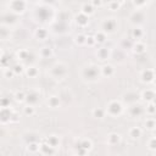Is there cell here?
Wrapping results in <instances>:
<instances>
[{"label": "cell", "mask_w": 156, "mask_h": 156, "mask_svg": "<svg viewBox=\"0 0 156 156\" xmlns=\"http://www.w3.org/2000/svg\"><path fill=\"white\" fill-rule=\"evenodd\" d=\"M100 76V67L95 63H89L82 69V77L88 82H95L99 79Z\"/></svg>", "instance_id": "cell-1"}, {"label": "cell", "mask_w": 156, "mask_h": 156, "mask_svg": "<svg viewBox=\"0 0 156 156\" xmlns=\"http://www.w3.org/2000/svg\"><path fill=\"white\" fill-rule=\"evenodd\" d=\"M50 74L52 78L55 79H63L67 74H68V69H67V66L62 62H57L55 63L51 69H50Z\"/></svg>", "instance_id": "cell-2"}, {"label": "cell", "mask_w": 156, "mask_h": 156, "mask_svg": "<svg viewBox=\"0 0 156 156\" xmlns=\"http://www.w3.org/2000/svg\"><path fill=\"white\" fill-rule=\"evenodd\" d=\"M51 11H52V9L49 7L48 5H40V6H38V7L35 9V11H34L35 18H37L38 21H40V22H46V21L50 18L49 13H50Z\"/></svg>", "instance_id": "cell-3"}, {"label": "cell", "mask_w": 156, "mask_h": 156, "mask_svg": "<svg viewBox=\"0 0 156 156\" xmlns=\"http://www.w3.org/2000/svg\"><path fill=\"white\" fill-rule=\"evenodd\" d=\"M105 111H106L110 116L117 117V116H119V115L123 112V105H122L119 101H117V100H112V101H110V102L107 104V107H106Z\"/></svg>", "instance_id": "cell-4"}, {"label": "cell", "mask_w": 156, "mask_h": 156, "mask_svg": "<svg viewBox=\"0 0 156 156\" xmlns=\"http://www.w3.org/2000/svg\"><path fill=\"white\" fill-rule=\"evenodd\" d=\"M26 6H27L26 0H12L10 2V9L15 13H23L26 10Z\"/></svg>", "instance_id": "cell-5"}, {"label": "cell", "mask_w": 156, "mask_h": 156, "mask_svg": "<svg viewBox=\"0 0 156 156\" xmlns=\"http://www.w3.org/2000/svg\"><path fill=\"white\" fill-rule=\"evenodd\" d=\"M101 29L105 33H113L117 29V22L115 18H106L101 23Z\"/></svg>", "instance_id": "cell-6"}, {"label": "cell", "mask_w": 156, "mask_h": 156, "mask_svg": "<svg viewBox=\"0 0 156 156\" xmlns=\"http://www.w3.org/2000/svg\"><path fill=\"white\" fill-rule=\"evenodd\" d=\"M91 146H93V144H91V141L89 139H80L77 143V149H78L77 152L84 155V154L88 152V150L91 149Z\"/></svg>", "instance_id": "cell-7"}, {"label": "cell", "mask_w": 156, "mask_h": 156, "mask_svg": "<svg viewBox=\"0 0 156 156\" xmlns=\"http://www.w3.org/2000/svg\"><path fill=\"white\" fill-rule=\"evenodd\" d=\"M11 116H12V110L9 107H0V122L2 124H6L11 122Z\"/></svg>", "instance_id": "cell-8"}, {"label": "cell", "mask_w": 156, "mask_h": 156, "mask_svg": "<svg viewBox=\"0 0 156 156\" xmlns=\"http://www.w3.org/2000/svg\"><path fill=\"white\" fill-rule=\"evenodd\" d=\"M24 101H27L28 105H33L34 106L39 101V93L37 90H34V89L29 90L28 93H26V100Z\"/></svg>", "instance_id": "cell-9"}, {"label": "cell", "mask_w": 156, "mask_h": 156, "mask_svg": "<svg viewBox=\"0 0 156 156\" xmlns=\"http://www.w3.org/2000/svg\"><path fill=\"white\" fill-rule=\"evenodd\" d=\"M100 73H101V76L110 78L115 74V67L110 63H105L102 67H100Z\"/></svg>", "instance_id": "cell-10"}, {"label": "cell", "mask_w": 156, "mask_h": 156, "mask_svg": "<svg viewBox=\"0 0 156 156\" xmlns=\"http://www.w3.org/2000/svg\"><path fill=\"white\" fill-rule=\"evenodd\" d=\"M96 56L100 61H106L111 56V51L108 48H99L96 50Z\"/></svg>", "instance_id": "cell-11"}, {"label": "cell", "mask_w": 156, "mask_h": 156, "mask_svg": "<svg viewBox=\"0 0 156 156\" xmlns=\"http://www.w3.org/2000/svg\"><path fill=\"white\" fill-rule=\"evenodd\" d=\"M154 78H155V73H154V69H150V68H146L141 72V80L144 83H151L154 82Z\"/></svg>", "instance_id": "cell-12"}, {"label": "cell", "mask_w": 156, "mask_h": 156, "mask_svg": "<svg viewBox=\"0 0 156 156\" xmlns=\"http://www.w3.org/2000/svg\"><path fill=\"white\" fill-rule=\"evenodd\" d=\"M74 21H76V23H77L79 27H85V26L89 23V16H87V15L83 13V12H79L78 15H76Z\"/></svg>", "instance_id": "cell-13"}, {"label": "cell", "mask_w": 156, "mask_h": 156, "mask_svg": "<svg viewBox=\"0 0 156 156\" xmlns=\"http://www.w3.org/2000/svg\"><path fill=\"white\" fill-rule=\"evenodd\" d=\"M140 98H141L144 101H146V102L154 101V99H155V91H154V89H149V88L145 89V90L141 93Z\"/></svg>", "instance_id": "cell-14"}, {"label": "cell", "mask_w": 156, "mask_h": 156, "mask_svg": "<svg viewBox=\"0 0 156 156\" xmlns=\"http://www.w3.org/2000/svg\"><path fill=\"white\" fill-rule=\"evenodd\" d=\"M143 112H144V108H143L140 105L133 104V105L129 107V113H130V116H133V117H139L140 115H143Z\"/></svg>", "instance_id": "cell-15"}, {"label": "cell", "mask_w": 156, "mask_h": 156, "mask_svg": "<svg viewBox=\"0 0 156 156\" xmlns=\"http://www.w3.org/2000/svg\"><path fill=\"white\" fill-rule=\"evenodd\" d=\"M121 141V135L118 133H111L107 136V144L108 145H117Z\"/></svg>", "instance_id": "cell-16"}, {"label": "cell", "mask_w": 156, "mask_h": 156, "mask_svg": "<svg viewBox=\"0 0 156 156\" xmlns=\"http://www.w3.org/2000/svg\"><path fill=\"white\" fill-rule=\"evenodd\" d=\"M48 105L52 108L55 107H58L60 106V98L56 96V95H51L49 99H48Z\"/></svg>", "instance_id": "cell-17"}, {"label": "cell", "mask_w": 156, "mask_h": 156, "mask_svg": "<svg viewBox=\"0 0 156 156\" xmlns=\"http://www.w3.org/2000/svg\"><path fill=\"white\" fill-rule=\"evenodd\" d=\"M145 49H146L145 44H144V43H140V41H136V43L133 45V51H134L135 54H144V52H145Z\"/></svg>", "instance_id": "cell-18"}, {"label": "cell", "mask_w": 156, "mask_h": 156, "mask_svg": "<svg viewBox=\"0 0 156 156\" xmlns=\"http://www.w3.org/2000/svg\"><path fill=\"white\" fill-rule=\"evenodd\" d=\"M34 35L40 39V40H44L46 37H48V30L45 28H37L35 32H34Z\"/></svg>", "instance_id": "cell-19"}, {"label": "cell", "mask_w": 156, "mask_h": 156, "mask_svg": "<svg viewBox=\"0 0 156 156\" xmlns=\"http://www.w3.org/2000/svg\"><path fill=\"white\" fill-rule=\"evenodd\" d=\"M39 150H40L43 154H49V155H51V154H54L55 147L50 146V145L46 143V144H41V145H39Z\"/></svg>", "instance_id": "cell-20"}, {"label": "cell", "mask_w": 156, "mask_h": 156, "mask_svg": "<svg viewBox=\"0 0 156 156\" xmlns=\"http://www.w3.org/2000/svg\"><path fill=\"white\" fill-rule=\"evenodd\" d=\"M95 7L91 5V4H84L83 6H82V11L80 12H83V13H85L87 16H90V15H93L94 13V10Z\"/></svg>", "instance_id": "cell-21"}, {"label": "cell", "mask_w": 156, "mask_h": 156, "mask_svg": "<svg viewBox=\"0 0 156 156\" xmlns=\"http://www.w3.org/2000/svg\"><path fill=\"white\" fill-rule=\"evenodd\" d=\"M105 115H106L105 108H101V107H95V108L93 110V116H94L95 118L101 119V118H104V117H105Z\"/></svg>", "instance_id": "cell-22"}, {"label": "cell", "mask_w": 156, "mask_h": 156, "mask_svg": "<svg viewBox=\"0 0 156 156\" xmlns=\"http://www.w3.org/2000/svg\"><path fill=\"white\" fill-rule=\"evenodd\" d=\"M46 143H48L50 146H52V147H57V146L60 145L58 136H56V135H50V136H48Z\"/></svg>", "instance_id": "cell-23"}, {"label": "cell", "mask_w": 156, "mask_h": 156, "mask_svg": "<svg viewBox=\"0 0 156 156\" xmlns=\"http://www.w3.org/2000/svg\"><path fill=\"white\" fill-rule=\"evenodd\" d=\"M141 135V129L139 127H132L129 129V136H132L133 139H136Z\"/></svg>", "instance_id": "cell-24"}, {"label": "cell", "mask_w": 156, "mask_h": 156, "mask_svg": "<svg viewBox=\"0 0 156 156\" xmlns=\"http://www.w3.org/2000/svg\"><path fill=\"white\" fill-rule=\"evenodd\" d=\"M26 74H27L28 77H30V78H34V77H37V76L39 74V71H38L37 67L30 66V67H28V68L26 69Z\"/></svg>", "instance_id": "cell-25"}, {"label": "cell", "mask_w": 156, "mask_h": 156, "mask_svg": "<svg viewBox=\"0 0 156 156\" xmlns=\"http://www.w3.org/2000/svg\"><path fill=\"white\" fill-rule=\"evenodd\" d=\"M106 38H107V35H106V33L102 32V30H99V32L95 34V37H94V39H95L96 43H104V41L106 40Z\"/></svg>", "instance_id": "cell-26"}, {"label": "cell", "mask_w": 156, "mask_h": 156, "mask_svg": "<svg viewBox=\"0 0 156 156\" xmlns=\"http://www.w3.org/2000/svg\"><path fill=\"white\" fill-rule=\"evenodd\" d=\"M15 100H16L17 102H23V101L26 100V91H24V90H18V91H16V94H15Z\"/></svg>", "instance_id": "cell-27"}, {"label": "cell", "mask_w": 156, "mask_h": 156, "mask_svg": "<svg viewBox=\"0 0 156 156\" xmlns=\"http://www.w3.org/2000/svg\"><path fill=\"white\" fill-rule=\"evenodd\" d=\"M52 49L51 48H48V46H45V48H43L41 50H40V55L43 56V57H45V58H48V57H51L52 56Z\"/></svg>", "instance_id": "cell-28"}, {"label": "cell", "mask_w": 156, "mask_h": 156, "mask_svg": "<svg viewBox=\"0 0 156 156\" xmlns=\"http://www.w3.org/2000/svg\"><path fill=\"white\" fill-rule=\"evenodd\" d=\"M85 39H87V35H84L83 33H79V34L76 35L74 41H76V44H78V45H84V44H85Z\"/></svg>", "instance_id": "cell-29"}, {"label": "cell", "mask_w": 156, "mask_h": 156, "mask_svg": "<svg viewBox=\"0 0 156 156\" xmlns=\"http://www.w3.org/2000/svg\"><path fill=\"white\" fill-rule=\"evenodd\" d=\"M143 34H144V32H143V29L141 28H134L133 30H132V37H133V39H140L141 37H143Z\"/></svg>", "instance_id": "cell-30"}, {"label": "cell", "mask_w": 156, "mask_h": 156, "mask_svg": "<svg viewBox=\"0 0 156 156\" xmlns=\"http://www.w3.org/2000/svg\"><path fill=\"white\" fill-rule=\"evenodd\" d=\"M23 113H24L26 116H33V115L35 113L34 106H33V105H27V106L23 108Z\"/></svg>", "instance_id": "cell-31"}, {"label": "cell", "mask_w": 156, "mask_h": 156, "mask_svg": "<svg viewBox=\"0 0 156 156\" xmlns=\"http://www.w3.org/2000/svg\"><path fill=\"white\" fill-rule=\"evenodd\" d=\"M28 150L30 152H38L39 151V144L37 141H32V143H28Z\"/></svg>", "instance_id": "cell-32"}, {"label": "cell", "mask_w": 156, "mask_h": 156, "mask_svg": "<svg viewBox=\"0 0 156 156\" xmlns=\"http://www.w3.org/2000/svg\"><path fill=\"white\" fill-rule=\"evenodd\" d=\"M119 6H121V4L118 2V0H110V2H108V9L112 10V11L118 10Z\"/></svg>", "instance_id": "cell-33"}, {"label": "cell", "mask_w": 156, "mask_h": 156, "mask_svg": "<svg viewBox=\"0 0 156 156\" xmlns=\"http://www.w3.org/2000/svg\"><path fill=\"white\" fill-rule=\"evenodd\" d=\"M155 126H156V123H155V118H154V117L146 118V121H145V127H146L147 129H154Z\"/></svg>", "instance_id": "cell-34"}, {"label": "cell", "mask_w": 156, "mask_h": 156, "mask_svg": "<svg viewBox=\"0 0 156 156\" xmlns=\"http://www.w3.org/2000/svg\"><path fill=\"white\" fill-rule=\"evenodd\" d=\"M146 112H147L150 116H154V115H155V105H154V101L149 102V106L146 107Z\"/></svg>", "instance_id": "cell-35"}, {"label": "cell", "mask_w": 156, "mask_h": 156, "mask_svg": "<svg viewBox=\"0 0 156 156\" xmlns=\"http://www.w3.org/2000/svg\"><path fill=\"white\" fill-rule=\"evenodd\" d=\"M4 76H5L6 78H13V77L16 76V73L13 72V69H12V68H7V69H5Z\"/></svg>", "instance_id": "cell-36"}, {"label": "cell", "mask_w": 156, "mask_h": 156, "mask_svg": "<svg viewBox=\"0 0 156 156\" xmlns=\"http://www.w3.org/2000/svg\"><path fill=\"white\" fill-rule=\"evenodd\" d=\"M10 106V100L6 98H1L0 99V107H9Z\"/></svg>", "instance_id": "cell-37"}, {"label": "cell", "mask_w": 156, "mask_h": 156, "mask_svg": "<svg viewBox=\"0 0 156 156\" xmlns=\"http://www.w3.org/2000/svg\"><path fill=\"white\" fill-rule=\"evenodd\" d=\"M28 55H29V52H28L27 50H20V51H18V57L22 58V60H26Z\"/></svg>", "instance_id": "cell-38"}, {"label": "cell", "mask_w": 156, "mask_h": 156, "mask_svg": "<svg viewBox=\"0 0 156 156\" xmlns=\"http://www.w3.org/2000/svg\"><path fill=\"white\" fill-rule=\"evenodd\" d=\"M12 69H13V72H15L16 74H18V73H22V72H23V66H22V65H15V66L12 67Z\"/></svg>", "instance_id": "cell-39"}, {"label": "cell", "mask_w": 156, "mask_h": 156, "mask_svg": "<svg viewBox=\"0 0 156 156\" xmlns=\"http://www.w3.org/2000/svg\"><path fill=\"white\" fill-rule=\"evenodd\" d=\"M95 43H96V41H95L94 37H87V39H85V44H87V45H89V46H93Z\"/></svg>", "instance_id": "cell-40"}, {"label": "cell", "mask_w": 156, "mask_h": 156, "mask_svg": "<svg viewBox=\"0 0 156 156\" xmlns=\"http://www.w3.org/2000/svg\"><path fill=\"white\" fill-rule=\"evenodd\" d=\"M155 141H156V139L152 136V138L150 139V141H149V149H150V150H155V149H156V146H155Z\"/></svg>", "instance_id": "cell-41"}, {"label": "cell", "mask_w": 156, "mask_h": 156, "mask_svg": "<svg viewBox=\"0 0 156 156\" xmlns=\"http://www.w3.org/2000/svg\"><path fill=\"white\" fill-rule=\"evenodd\" d=\"M146 1H147V0H133L134 5H135V6H138V7H140V6L145 5V4H146Z\"/></svg>", "instance_id": "cell-42"}, {"label": "cell", "mask_w": 156, "mask_h": 156, "mask_svg": "<svg viewBox=\"0 0 156 156\" xmlns=\"http://www.w3.org/2000/svg\"><path fill=\"white\" fill-rule=\"evenodd\" d=\"M90 4H91L94 7H95V6H100V5H101V0H91Z\"/></svg>", "instance_id": "cell-43"}, {"label": "cell", "mask_w": 156, "mask_h": 156, "mask_svg": "<svg viewBox=\"0 0 156 156\" xmlns=\"http://www.w3.org/2000/svg\"><path fill=\"white\" fill-rule=\"evenodd\" d=\"M26 1H28V2H29V1H30V2H33V1H35V0H26Z\"/></svg>", "instance_id": "cell-44"}, {"label": "cell", "mask_w": 156, "mask_h": 156, "mask_svg": "<svg viewBox=\"0 0 156 156\" xmlns=\"http://www.w3.org/2000/svg\"><path fill=\"white\" fill-rule=\"evenodd\" d=\"M90 1H91V0H90Z\"/></svg>", "instance_id": "cell-45"}]
</instances>
